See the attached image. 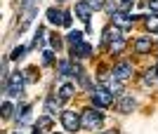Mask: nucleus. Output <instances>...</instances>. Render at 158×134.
<instances>
[{
    "instance_id": "nucleus-12",
    "label": "nucleus",
    "mask_w": 158,
    "mask_h": 134,
    "mask_svg": "<svg viewBox=\"0 0 158 134\" xmlns=\"http://www.w3.org/2000/svg\"><path fill=\"white\" fill-rule=\"evenodd\" d=\"M151 45L153 42L149 40V38H139V40L135 42V49H137L139 54H146V52H151Z\"/></svg>"
},
{
    "instance_id": "nucleus-14",
    "label": "nucleus",
    "mask_w": 158,
    "mask_h": 134,
    "mask_svg": "<svg viewBox=\"0 0 158 134\" xmlns=\"http://www.w3.org/2000/svg\"><path fill=\"white\" fill-rule=\"evenodd\" d=\"M61 104H64V99H61V97H57V99H54V97H50V99H47V104H45L47 113H54V111H57Z\"/></svg>"
},
{
    "instance_id": "nucleus-20",
    "label": "nucleus",
    "mask_w": 158,
    "mask_h": 134,
    "mask_svg": "<svg viewBox=\"0 0 158 134\" xmlns=\"http://www.w3.org/2000/svg\"><path fill=\"white\" fill-rule=\"evenodd\" d=\"M50 47H52V49H61V38L59 35H50Z\"/></svg>"
},
{
    "instance_id": "nucleus-5",
    "label": "nucleus",
    "mask_w": 158,
    "mask_h": 134,
    "mask_svg": "<svg viewBox=\"0 0 158 134\" xmlns=\"http://www.w3.org/2000/svg\"><path fill=\"white\" fill-rule=\"evenodd\" d=\"M132 78V64L130 61H118L116 66H113V80H120L125 82Z\"/></svg>"
},
{
    "instance_id": "nucleus-19",
    "label": "nucleus",
    "mask_w": 158,
    "mask_h": 134,
    "mask_svg": "<svg viewBox=\"0 0 158 134\" xmlns=\"http://www.w3.org/2000/svg\"><path fill=\"white\" fill-rule=\"evenodd\" d=\"M50 127H52V120H50L47 115H43V118H40V122L35 125V129H40V132H43V129H50Z\"/></svg>"
},
{
    "instance_id": "nucleus-26",
    "label": "nucleus",
    "mask_w": 158,
    "mask_h": 134,
    "mask_svg": "<svg viewBox=\"0 0 158 134\" xmlns=\"http://www.w3.org/2000/svg\"><path fill=\"white\" fill-rule=\"evenodd\" d=\"M43 61H45V64H52V61H54V54L52 52H43Z\"/></svg>"
},
{
    "instance_id": "nucleus-11",
    "label": "nucleus",
    "mask_w": 158,
    "mask_h": 134,
    "mask_svg": "<svg viewBox=\"0 0 158 134\" xmlns=\"http://www.w3.org/2000/svg\"><path fill=\"white\" fill-rule=\"evenodd\" d=\"M120 38V28L118 26H109L104 31V45H111L113 40H118Z\"/></svg>"
},
{
    "instance_id": "nucleus-4",
    "label": "nucleus",
    "mask_w": 158,
    "mask_h": 134,
    "mask_svg": "<svg viewBox=\"0 0 158 134\" xmlns=\"http://www.w3.org/2000/svg\"><path fill=\"white\" fill-rule=\"evenodd\" d=\"M24 80H26V75H24V73H14L12 78H10V82L5 85L7 94H10V97H19L21 89H24Z\"/></svg>"
},
{
    "instance_id": "nucleus-30",
    "label": "nucleus",
    "mask_w": 158,
    "mask_h": 134,
    "mask_svg": "<svg viewBox=\"0 0 158 134\" xmlns=\"http://www.w3.org/2000/svg\"><path fill=\"white\" fill-rule=\"evenodd\" d=\"M109 134H113V132H109Z\"/></svg>"
},
{
    "instance_id": "nucleus-10",
    "label": "nucleus",
    "mask_w": 158,
    "mask_h": 134,
    "mask_svg": "<svg viewBox=\"0 0 158 134\" xmlns=\"http://www.w3.org/2000/svg\"><path fill=\"white\" fill-rule=\"evenodd\" d=\"M57 94H59L64 101H69L73 94H76V82H64V85L59 87V92H57Z\"/></svg>"
},
{
    "instance_id": "nucleus-18",
    "label": "nucleus",
    "mask_w": 158,
    "mask_h": 134,
    "mask_svg": "<svg viewBox=\"0 0 158 134\" xmlns=\"http://www.w3.org/2000/svg\"><path fill=\"white\" fill-rule=\"evenodd\" d=\"M123 49H125V42H123V38H118V40H113V42H111V52H113V54H120Z\"/></svg>"
},
{
    "instance_id": "nucleus-2",
    "label": "nucleus",
    "mask_w": 158,
    "mask_h": 134,
    "mask_svg": "<svg viewBox=\"0 0 158 134\" xmlns=\"http://www.w3.org/2000/svg\"><path fill=\"white\" fill-rule=\"evenodd\" d=\"M61 125L66 132H78L83 127V115H78L76 111H64L61 113Z\"/></svg>"
},
{
    "instance_id": "nucleus-9",
    "label": "nucleus",
    "mask_w": 158,
    "mask_h": 134,
    "mask_svg": "<svg viewBox=\"0 0 158 134\" xmlns=\"http://www.w3.org/2000/svg\"><path fill=\"white\" fill-rule=\"evenodd\" d=\"M90 10H92V7H90V2H85V0L76 5V14H78V17L85 21V24H90Z\"/></svg>"
},
{
    "instance_id": "nucleus-23",
    "label": "nucleus",
    "mask_w": 158,
    "mask_h": 134,
    "mask_svg": "<svg viewBox=\"0 0 158 134\" xmlns=\"http://www.w3.org/2000/svg\"><path fill=\"white\" fill-rule=\"evenodd\" d=\"M109 89H111V94H118L120 89H123V82L120 80H116V82H111V85H109Z\"/></svg>"
},
{
    "instance_id": "nucleus-6",
    "label": "nucleus",
    "mask_w": 158,
    "mask_h": 134,
    "mask_svg": "<svg viewBox=\"0 0 158 134\" xmlns=\"http://www.w3.org/2000/svg\"><path fill=\"white\" fill-rule=\"evenodd\" d=\"M111 19H113V26H118L120 31H127V28L132 26L135 17H132L130 12H123V10H118V12H113V14H111Z\"/></svg>"
},
{
    "instance_id": "nucleus-17",
    "label": "nucleus",
    "mask_w": 158,
    "mask_h": 134,
    "mask_svg": "<svg viewBox=\"0 0 158 134\" xmlns=\"http://www.w3.org/2000/svg\"><path fill=\"white\" fill-rule=\"evenodd\" d=\"M66 40L71 42V45H78V42H83V33L80 31H71V33L66 35Z\"/></svg>"
},
{
    "instance_id": "nucleus-29",
    "label": "nucleus",
    "mask_w": 158,
    "mask_h": 134,
    "mask_svg": "<svg viewBox=\"0 0 158 134\" xmlns=\"http://www.w3.org/2000/svg\"><path fill=\"white\" fill-rule=\"evenodd\" d=\"M123 2H132V0H123Z\"/></svg>"
},
{
    "instance_id": "nucleus-27",
    "label": "nucleus",
    "mask_w": 158,
    "mask_h": 134,
    "mask_svg": "<svg viewBox=\"0 0 158 134\" xmlns=\"http://www.w3.org/2000/svg\"><path fill=\"white\" fill-rule=\"evenodd\" d=\"M61 26H71V14H69V12L64 14V24H61Z\"/></svg>"
},
{
    "instance_id": "nucleus-7",
    "label": "nucleus",
    "mask_w": 158,
    "mask_h": 134,
    "mask_svg": "<svg viewBox=\"0 0 158 134\" xmlns=\"http://www.w3.org/2000/svg\"><path fill=\"white\" fill-rule=\"evenodd\" d=\"M92 54V45L90 42H78V45L71 47V57L73 59H85V57H90Z\"/></svg>"
},
{
    "instance_id": "nucleus-16",
    "label": "nucleus",
    "mask_w": 158,
    "mask_h": 134,
    "mask_svg": "<svg viewBox=\"0 0 158 134\" xmlns=\"http://www.w3.org/2000/svg\"><path fill=\"white\" fill-rule=\"evenodd\" d=\"M146 28H149L151 33H158V14H153V17H146Z\"/></svg>"
},
{
    "instance_id": "nucleus-24",
    "label": "nucleus",
    "mask_w": 158,
    "mask_h": 134,
    "mask_svg": "<svg viewBox=\"0 0 158 134\" xmlns=\"http://www.w3.org/2000/svg\"><path fill=\"white\" fill-rule=\"evenodd\" d=\"M24 54H26V47H17V49L12 52V59H19V57H24Z\"/></svg>"
},
{
    "instance_id": "nucleus-13",
    "label": "nucleus",
    "mask_w": 158,
    "mask_h": 134,
    "mask_svg": "<svg viewBox=\"0 0 158 134\" xmlns=\"http://www.w3.org/2000/svg\"><path fill=\"white\" fill-rule=\"evenodd\" d=\"M47 19H50V24H57V26H59V24H64V14H61L59 10L50 7V10H47Z\"/></svg>"
},
{
    "instance_id": "nucleus-3",
    "label": "nucleus",
    "mask_w": 158,
    "mask_h": 134,
    "mask_svg": "<svg viewBox=\"0 0 158 134\" xmlns=\"http://www.w3.org/2000/svg\"><path fill=\"white\" fill-rule=\"evenodd\" d=\"M113 101H116V99H113V94H111L109 87H97L92 92V104L97 108H106V106H111Z\"/></svg>"
},
{
    "instance_id": "nucleus-25",
    "label": "nucleus",
    "mask_w": 158,
    "mask_h": 134,
    "mask_svg": "<svg viewBox=\"0 0 158 134\" xmlns=\"http://www.w3.org/2000/svg\"><path fill=\"white\" fill-rule=\"evenodd\" d=\"M87 2H90L92 10H102V5H104V0H87Z\"/></svg>"
},
{
    "instance_id": "nucleus-22",
    "label": "nucleus",
    "mask_w": 158,
    "mask_h": 134,
    "mask_svg": "<svg viewBox=\"0 0 158 134\" xmlns=\"http://www.w3.org/2000/svg\"><path fill=\"white\" fill-rule=\"evenodd\" d=\"M43 28H38V33H35V38H33V47H43Z\"/></svg>"
},
{
    "instance_id": "nucleus-28",
    "label": "nucleus",
    "mask_w": 158,
    "mask_h": 134,
    "mask_svg": "<svg viewBox=\"0 0 158 134\" xmlns=\"http://www.w3.org/2000/svg\"><path fill=\"white\" fill-rule=\"evenodd\" d=\"M149 7H151L153 12H158V0H149Z\"/></svg>"
},
{
    "instance_id": "nucleus-15",
    "label": "nucleus",
    "mask_w": 158,
    "mask_h": 134,
    "mask_svg": "<svg viewBox=\"0 0 158 134\" xmlns=\"http://www.w3.org/2000/svg\"><path fill=\"white\" fill-rule=\"evenodd\" d=\"M156 78H158V66H153V68H149V71L144 73V78H142V80H144V85H151Z\"/></svg>"
},
{
    "instance_id": "nucleus-21",
    "label": "nucleus",
    "mask_w": 158,
    "mask_h": 134,
    "mask_svg": "<svg viewBox=\"0 0 158 134\" xmlns=\"http://www.w3.org/2000/svg\"><path fill=\"white\" fill-rule=\"evenodd\" d=\"M10 115H12V104H10V101H5V104H2V118H5V120H10Z\"/></svg>"
},
{
    "instance_id": "nucleus-8",
    "label": "nucleus",
    "mask_w": 158,
    "mask_h": 134,
    "mask_svg": "<svg viewBox=\"0 0 158 134\" xmlns=\"http://www.w3.org/2000/svg\"><path fill=\"white\" fill-rule=\"evenodd\" d=\"M132 108H135L132 97H120V99L116 101V111H120V113H130Z\"/></svg>"
},
{
    "instance_id": "nucleus-1",
    "label": "nucleus",
    "mask_w": 158,
    "mask_h": 134,
    "mask_svg": "<svg viewBox=\"0 0 158 134\" xmlns=\"http://www.w3.org/2000/svg\"><path fill=\"white\" fill-rule=\"evenodd\" d=\"M102 122H104V115H102V111H99L97 106L87 108L85 113H83V127L85 129H99Z\"/></svg>"
}]
</instances>
